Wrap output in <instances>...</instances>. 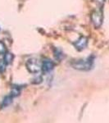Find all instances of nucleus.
Returning a JSON list of instances; mask_svg holds the SVG:
<instances>
[{"instance_id":"nucleus-9","label":"nucleus","mask_w":109,"mask_h":123,"mask_svg":"<svg viewBox=\"0 0 109 123\" xmlns=\"http://www.w3.org/2000/svg\"><path fill=\"white\" fill-rule=\"evenodd\" d=\"M54 56H55V57H56L57 59L61 60V59H62V57H63V54H62V51H61L60 49H57L56 50H55V52H54Z\"/></svg>"},{"instance_id":"nucleus-8","label":"nucleus","mask_w":109,"mask_h":123,"mask_svg":"<svg viewBox=\"0 0 109 123\" xmlns=\"http://www.w3.org/2000/svg\"><path fill=\"white\" fill-rule=\"evenodd\" d=\"M20 94V89L17 88V87H13L12 90V92H11V95L15 98V97L18 96Z\"/></svg>"},{"instance_id":"nucleus-4","label":"nucleus","mask_w":109,"mask_h":123,"mask_svg":"<svg viewBox=\"0 0 109 123\" xmlns=\"http://www.w3.org/2000/svg\"><path fill=\"white\" fill-rule=\"evenodd\" d=\"M72 44L78 51H81L85 49L88 45V39L85 36H80L76 41L73 42Z\"/></svg>"},{"instance_id":"nucleus-1","label":"nucleus","mask_w":109,"mask_h":123,"mask_svg":"<svg viewBox=\"0 0 109 123\" xmlns=\"http://www.w3.org/2000/svg\"><path fill=\"white\" fill-rule=\"evenodd\" d=\"M71 67L79 71H90L94 65V57L90 56L85 59L74 61L71 63Z\"/></svg>"},{"instance_id":"nucleus-5","label":"nucleus","mask_w":109,"mask_h":123,"mask_svg":"<svg viewBox=\"0 0 109 123\" xmlns=\"http://www.w3.org/2000/svg\"><path fill=\"white\" fill-rule=\"evenodd\" d=\"M55 64L53 62H52L49 59H45L42 62V71L43 73H48L51 71L54 68Z\"/></svg>"},{"instance_id":"nucleus-3","label":"nucleus","mask_w":109,"mask_h":123,"mask_svg":"<svg viewBox=\"0 0 109 123\" xmlns=\"http://www.w3.org/2000/svg\"><path fill=\"white\" fill-rule=\"evenodd\" d=\"M25 66L29 72L32 74H38L42 71V62L37 58H30L25 63Z\"/></svg>"},{"instance_id":"nucleus-6","label":"nucleus","mask_w":109,"mask_h":123,"mask_svg":"<svg viewBox=\"0 0 109 123\" xmlns=\"http://www.w3.org/2000/svg\"><path fill=\"white\" fill-rule=\"evenodd\" d=\"M13 58H14V56H13L12 53H11L9 52H6L4 53V57H3V62H4L6 65H9L12 62Z\"/></svg>"},{"instance_id":"nucleus-11","label":"nucleus","mask_w":109,"mask_h":123,"mask_svg":"<svg viewBox=\"0 0 109 123\" xmlns=\"http://www.w3.org/2000/svg\"><path fill=\"white\" fill-rule=\"evenodd\" d=\"M93 1H94V3H98V4H99V5L102 6L104 3L105 0H93Z\"/></svg>"},{"instance_id":"nucleus-7","label":"nucleus","mask_w":109,"mask_h":123,"mask_svg":"<svg viewBox=\"0 0 109 123\" xmlns=\"http://www.w3.org/2000/svg\"><path fill=\"white\" fill-rule=\"evenodd\" d=\"M12 99H13V97L12 96L11 94L6 96L5 98H3V102H2L1 107H2V108H6V107L9 106V105L11 104L12 103Z\"/></svg>"},{"instance_id":"nucleus-2","label":"nucleus","mask_w":109,"mask_h":123,"mask_svg":"<svg viewBox=\"0 0 109 123\" xmlns=\"http://www.w3.org/2000/svg\"><path fill=\"white\" fill-rule=\"evenodd\" d=\"M91 21L95 28H99L102 25L103 21V12L102 6L94 10L91 13Z\"/></svg>"},{"instance_id":"nucleus-10","label":"nucleus","mask_w":109,"mask_h":123,"mask_svg":"<svg viewBox=\"0 0 109 123\" xmlns=\"http://www.w3.org/2000/svg\"><path fill=\"white\" fill-rule=\"evenodd\" d=\"M7 52V47H6L5 43L2 41H0V54H3Z\"/></svg>"}]
</instances>
